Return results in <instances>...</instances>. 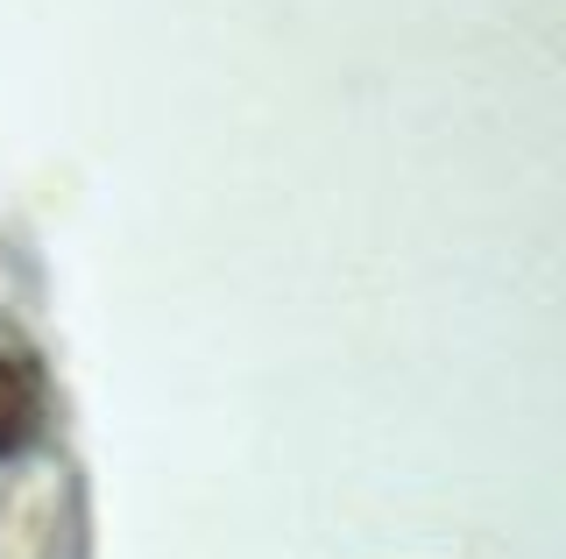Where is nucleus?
Instances as JSON below:
<instances>
[{
    "label": "nucleus",
    "instance_id": "1",
    "mask_svg": "<svg viewBox=\"0 0 566 559\" xmlns=\"http://www.w3.org/2000/svg\"><path fill=\"white\" fill-rule=\"evenodd\" d=\"M35 425H43V390H35V376L22 361L0 355V461L22 453L35 440Z\"/></svg>",
    "mask_w": 566,
    "mask_h": 559
}]
</instances>
